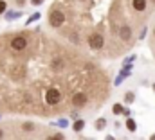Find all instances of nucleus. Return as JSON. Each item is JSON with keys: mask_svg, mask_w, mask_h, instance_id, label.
<instances>
[{"mask_svg": "<svg viewBox=\"0 0 155 140\" xmlns=\"http://www.w3.org/2000/svg\"><path fill=\"white\" fill-rule=\"evenodd\" d=\"M126 128H128L130 131H135V128H137L135 120H134V119H128V120H126Z\"/></svg>", "mask_w": 155, "mask_h": 140, "instance_id": "nucleus-6", "label": "nucleus"}, {"mask_svg": "<svg viewBox=\"0 0 155 140\" xmlns=\"http://www.w3.org/2000/svg\"><path fill=\"white\" fill-rule=\"evenodd\" d=\"M112 111H114L116 115H119V113L123 111V106H121V104H114V108H112Z\"/></svg>", "mask_w": 155, "mask_h": 140, "instance_id": "nucleus-8", "label": "nucleus"}, {"mask_svg": "<svg viewBox=\"0 0 155 140\" xmlns=\"http://www.w3.org/2000/svg\"><path fill=\"white\" fill-rule=\"evenodd\" d=\"M117 34H119L121 40H130V38H132V29H130V25H128V24H123V25L119 27Z\"/></svg>", "mask_w": 155, "mask_h": 140, "instance_id": "nucleus-5", "label": "nucleus"}, {"mask_svg": "<svg viewBox=\"0 0 155 140\" xmlns=\"http://www.w3.org/2000/svg\"><path fill=\"white\" fill-rule=\"evenodd\" d=\"M5 9H7V2H5V0H0V14H2Z\"/></svg>", "mask_w": 155, "mask_h": 140, "instance_id": "nucleus-9", "label": "nucleus"}, {"mask_svg": "<svg viewBox=\"0 0 155 140\" xmlns=\"http://www.w3.org/2000/svg\"><path fill=\"white\" fill-rule=\"evenodd\" d=\"M153 2H155V0H153Z\"/></svg>", "mask_w": 155, "mask_h": 140, "instance_id": "nucleus-15", "label": "nucleus"}, {"mask_svg": "<svg viewBox=\"0 0 155 140\" xmlns=\"http://www.w3.org/2000/svg\"><path fill=\"white\" fill-rule=\"evenodd\" d=\"M148 7V2L146 0H132V9L135 13H144Z\"/></svg>", "mask_w": 155, "mask_h": 140, "instance_id": "nucleus-4", "label": "nucleus"}, {"mask_svg": "<svg viewBox=\"0 0 155 140\" xmlns=\"http://www.w3.org/2000/svg\"><path fill=\"white\" fill-rule=\"evenodd\" d=\"M83 124H85L83 120H76V124H74V129H76V131H81V129H83Z\"/></svg>", "mask_w": 155, "mask_h": 140, "instance_id": "nucleus-7", "label": "nucleus"}, {"mask_svg": "<svg viewBox=\"0 0 155 140\" xmlns=\"http://www.w3.org/2000/svg\"><path fill=\"white\" fill-rule=\"evenodd\" d=\"M49 24H51V27H54V29L63 27V24H65V11L54 5V9H52L51 14H49Z\"/></svg>", "mask_w": 155, "mask_h": 140, "instance_id": "nucleus-2", "label": "nucleus"}, {"mask_svg": "<svg viewBox=\"0 0 155 140\" xmlns=\"http://www.w3.org/2000/svg\"><path fill=\"white\" fill-rule=\"evenodd\" d=\"M108 97V75L72 49L31 31L24 49L0 36V111L56 117Z\"/></svg>", "mask_w": 155, "mask_h": 140, "instance_id": "nucleus-1", "label": "nucleus"}, {"mask_svg": "<svg viewBox=\"0 0 155 140\" xmlns=\"http://www.w3.org/2000/svg\"><path fill=\"white\" fill-rule=\"evenodd\" d=\"M33 4H41V0H33Z\"/></svg>", "mask_w": 155, "mask_h": 140, "instance_id": "nucleus-12", "label": "nucleus"}, {"mask_svg": "<svg viewBox=\"0 0 155 140\" xmlns=\"http://www.w3.org/2000/svg\"><path fill=\"white\" fill-rule=\"evenodd\" d=\"M132 95H134V94H126V101H128V103H132V101H134V97H132Z\"/></svg>", "mask_w": 155, "mask_h": 140, "instance_id": "nucleus-10", "label": "nucleus"}, {"mask_svg": "<svg viewBox=\"0 0 155 140\" xmlns=\"http://www.w3.org/2000/svg\"><path fill=\"white\" fill-rule=\"evenodd\" d=\"M152 140H155V135H153V137H152Z\"/></svg>", "mask_w": 155, "mask_h": 140, "instance_id": "nucleus-13", "label": "nucleus"}, {"mask_svg": "<svg viewBox=\"0 0 155 140\" xmlns=\"http://www.w3.org/2000/svg\"><path fill=\"white\" fill-rule=\"evenodd\" d=\"M103 124H105V120H103V119H101V120H97V129H101V128H103Z\"/></svg>", "mask_w": 155, "mask_h": 140, "instance_id": "nucleus-11", "label": "nucleus"}, {"mask_svg": "<svg viewBox=\"0 0 155 140\" xmlns=\"http://www.w3.org/2000/svg\"><path fill=\"white\" fill-rule=\"evenodd\" d=\"M153 36H155V31H153Z\"/></svg>", "mask_w": 155, "mask_h": 140, "instance_id": "nucleus-14", "label": "nucleus"}, {"mask_svg": "<svg viewBox=\"0 0 155 140\" xmlns=\"http://www.w3.org/2000/svg\"><path fill=\"white\" fill-rule=\"evenodd\" d=\"M87 43H88L90 49H94V50H101V49L105 47V36L101 34V33H90L88 38H87Z\"/></svg>", "mask_w": 155, "mask_h": 140, "instance_id": "nucleus-3", "label": "nucleus"}]
</instances>
